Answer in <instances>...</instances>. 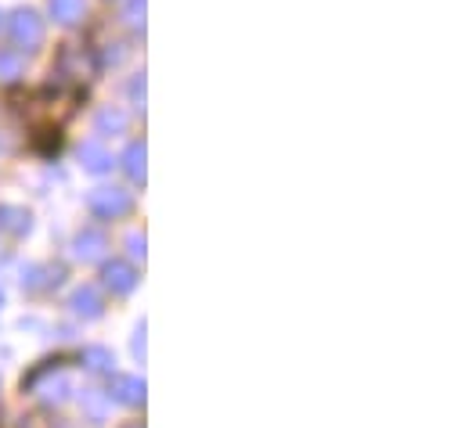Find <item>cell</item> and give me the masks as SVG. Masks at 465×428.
Returning a JSON list of instances; mask_svg holds the SVG:
<instances>
[{
  "instance_id": "1",
  "label": "cell",
  "mask_w": 465,
  "mask_h": 428,
  "mask_svg": "<svg viewBox=\"0 0 465 428\" xmlns=\"http://www.w3.org/2000/svg\"><path fill=\"white\" fill-rule=\"evenodd\" d=\"M7 29H11L15 47H22V51H36L44 44V22H40V15L33 7H18L11 15V25Z\"/></svg>"
},
{
  "instance_id": "2",
  "label": "cell",
  "mask_w": 465,
  "mask_h": 428,
  "mask_svg": "<svg viewBox=\"0 0 465 428\" xmlns=\"http://www.w3.org/2000/svg\"><path fill=\"white\" fill-rule=\"evenodd\" d=\"M91 209L98 216H119L130 209V195L119 191V188H102V191L91 195Z\"/></svg>"
},
{
  "instance_id": "3",
  "label": "cell",
  "mask_w": 465,
  "mask_h": 428,
  "mask_svg": "<svg viewBox=\"0 0 465 428\" xmlns=\"http://www.w3.org/2000/svg\"><path fill=\"white\" fill-rule=\"evenodd\" d=\"M47 7H51V18L58 25H76L84 18V11H87L84 0H47Z\"/></svg>"
},
{
  "instance_id": "4",
  "label": "cell",
  "mask_w": 465,
  "mask_h": 428,
  "mask_svg": "<svg viewBox=\"0 0 465 428\" xmlns=\"http://www.w3.org/2000/svg\"><path fill=\"white\" fill-rule=\"evenodd\" d=\"M80 159H84V166H87L91 173H105V170L113 166V155H109L98 141H87V144L80 148Z\"/></svg>"
},
{
  "instance_id": "5",
  "label": "cell",
  "mask_w": 465,
  "mask_h": 428,
  "mask_svg": "<svg viewBox=\"0 0 465 428\" xmlns=\"http://www.w3.org/2000/svg\"><path fill=\"white\" fill-rule=\"evenodd\" d=\"M116 396L123 404H141L144 400V385L134 378H116Z\"/></svg>"
},
{
  "instance_id": "6",
  "label": "cell",
  "mask_w": 465,
  "mask_h": 428,
  "mask_svg": "<svg viewBox=\"0 0 465 428\" xmlns=\"http://www.w3.org/2000/svg\"><path fill=\"white\" fill-rule=\"evenodd\" d=\"M126 173H130V180H144V144H130V151H126Z\"/></svg>"
},
{
  "instance_id": "7",
  "label": "cell",
  "mask_w": 465,
  "mask_h": 428,
  "mask_svg": "<svg viewBox=\"0 0 465 428\" xmlns=\"http://www.w3.org/2000/svg\"><path fill=\"white\" fill-rule=\"evenodd\" d=\"M109 285H113L116 292H130V288H134V270L123 267V263H113V267H109Z\"/></svg>"
},
{
  "instance_id": "8",
  "label": "cell",
  "mask_w": 465,
  "mask_h": 428,
  "mask_svg": "<svg viewBox=\"0 0 465 428\" xmlns=\"http://www.w3.org/2000/svg\"><path fill=\"white\" fill-rule=\"evenodd\" d=\"M123 22L141 29L144 25V0H123Z\"/></svg>"
},
{
  "instance_id": "9",
  "label": "cell",
  "mask_w": 465,
  "mask_h": 428,
  "mask_svg": "<svg viewBox=\"0 0 465 428\" xmlns=\"http://www.w3.org/2000/svg\"><path fill=\"white\" fill-rule=\"evenodd\" d=\"M123 126H126L123 112H113V108H109V112H102V115H98V133H109V130H123Z\"/></svg>"
},
{
  "instance_id": "10",
  "label": "cell",
  "mask_w": 465,
  "mask_h": 428,
  "mask_svg": "<svg viewBox=\"0 0 465 428\" xmlns=\"http://www.w3.org/2000/svg\"><path fill=\"white\" fill-rule=\"evenodd\" d=\"M0 223L4 227H11V230H25L29 227V213H22V209H0Z\"/></svg>"
},
{
  "instance_id": "11",
  "label": "cell",
  "mask_w": 465,
  "mask_h": 428,
  "mask_svg": "<svg viewBox=\"0 0 465 428\" xmlns=\"http://www.w3.org/2000/svg\"><path fill=\"white\" fill-rule=\"evenodd\" d=\"M22 76V62L15 54H0V80H18Z\"/></svg>"
}]
</instances>
